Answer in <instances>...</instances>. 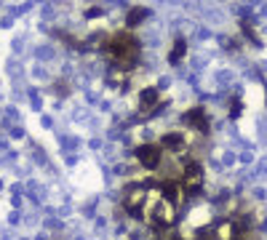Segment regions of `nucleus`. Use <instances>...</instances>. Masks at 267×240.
<instances>
[{"instance_id": "393cba45", "label": "nucleus", "mask_w": 267, "mask_h": 240, "mask_svg": "<svg viewBox=\"0 0 267 240\" xmlns=\"http://www.w3.org/2000/svg\"><path fill=\"white\" fill-rule=\"evenodd\" d=\"M0 240H16V238H14V232H11L8 227H3V230H0Z\"/></svg>"}, {"instance_id": "5701e85b", "label": "nucleus", "mask_w": 267, "mask_h": 240, "mask_svg": "<svg viewBox=\"0 0 267 240\" xmlns=\"http://www.w3.org/2000/svg\"><path fill=\"white\" fill-rule=\"evenodd\" d=\"M41 128H51V131H54V118H51V115H41Z\"/></svg>"}, {"instance_id": "20e7f679", "label": "nucleus", "mask_w": 267, "mask_h": 240, "mask_svg": "<svg viewBox=\"0 0 267 240\" xmlns=\"http://www.w3.org/2000/svg\"><path fill=\"white\" fill-rule=\"evenodd\" d=\"M158 96H161L158 85H144V88L139 91V107H136V112H139V115H144V118H150V112L161 104V101H158Z\"/></svg>"}, {"instance_id": "f257e3e1", "label": "nucleus", "mask_w": 267, "mask_h": 240, "mask_svg": "<svg viewBox=\"0 0 267 240\" xmlns=\"http://www.w3.org/2000/svg\"><path fill=\"white\" fill-rule=\"evenodd\" d=\"M163 158H166V150L158 144H152V141H147V144H139L134 150V160L142 165L144 171H158L163 163Z\"/></svg>"}, {"instance_id": "c85d7f7f", "label": "nucleus", "mask_w": 267, "mask_h": 240, "mask_svg": "<svg viewBox=\"0 0 267 240\" xmlns=\"http://www.w3.org/2000/svg\"><path fill=\"white\" fill-rule=\"evenodd\" d=\"M62 240H64V238H62Z\"/></svg>"}, {"instance_id": "a211bd4d", "label": "nucleus", "mask_w": 267, "mask_h": 240, "mask_svg": "<svg viewBox=\"0 0 267 240\" xmlns=\"http://www.w3.org/2000/svg\"><path fill=\"white\" fill-rule=\"evenodd\" d=\"M112 107H115V104H112L110 99H102V101H99V112H102V115H110Z\"/></svg>"}, {"instance_id": "4468645a", "label": "nucleus", "mask_w": 267, "mask_h": 240, "mask_svg": "<svg viewBox=\"0 0 267 240\" xmlns=\"http://www.w3.org/2000/svg\"><path fill=\"white\" fill-rule=\"evenodd\" d=\"M83 101H86V104H96V107H99L102 99H99V94H96V91L88 88V91H83Z\"/></svg>"}, {"instance_id": "1a4fd4ad", "label": "nucleus", "mask_w": 267, "mask_h": 240, "mask_svg": "<svg viewBox=\"0 0 267 240\" xmlns=\"http://www.w3.org/2000/svg\"><path fill=\"white\" fill-rule=\"evenodd\" d=\"M32 80H41V83H54V75H51V67L48 64H35L30 70Z\"/></svg>"}, {"instance_id": "bb28decb", "label": "nucleus", "mask_w": 267, "mask_h": 240, "mask_svg": "<svg viewBox=\"0 0 267 240\" xmlns=\"http://www.w3.org/2000/svg\"><path fill=\"white\" fill-rule=\"evenodd\" d=\"M3 187H5V184H3V179H0V192H3Z\"/></svg>"}, {"instance_id": "a878e982", "label": "nucleus", "mask_w": 267, "mask_h": 240, "mask_svg": "<svg viewBox=\"0 0 267 240\" xmlns=\"http://www.w3.org/2000/svg\"><path fill=\"white\" fill-rule=\"evenodd\" d=\"M72 238H75V240H88V238H86V232H78V235H72Z\"/></svg>"}, {"instance_id": "aec40b11", "label": "nucleus", "mask_w": 267, "mask_h": 240, "mask_svg": "<svg viewBox=\"0 0 267 240\" xmlns=\"http://www.w3.org/2000/svg\"><path fill=\"white\" fill-rule=\"evenodd\" d=\"M8 224L11 227H19L21 224V211H11V214H8Z\"/></svg>"}, {"instance_id": "cd10ccee", "label": "nucleus", "mask_w": 267, "mask_h": 240, "mask_svg": "<svg viewBox=\"0 0 267 240\" xmlns=\"http://www.w3.org/2000/svg\"><path fill=\"white\" fill-rule=\"evenodd\" d=\"M19 240H32V238H19Z\"/></svg>"}, {"instance_id": "f3484780", "label": "nucleus", "mask_w": 267, "mask_h": 240, "mask_svg": "<svg viewBox=\"0 0 267 240\" xmlns=\"http://www.w3.org/2000/svg\"><path fill=\"white\" fill-rule=\"evenodd\" d=\"M168 85H174V78L171 75H163L158 80V91H168Z\"/></svg>"}, {"instance_id": "6e6552de", "label": "nucleus", "mask_w": 267, "mask_h": 240, "mask_svg": "<svg viewBox=\"0 0 267 240\" xmlns=\"http://www.w3.org/2000/svg\"><path fill=\"white\" fill-rule=\"evenodd\" d=\"M27 38L24 32H19V35H14V40H11V56H16V59H24L27 54H32V48H27Z\"/></svg>"}, {"instance_id": "dca6fc26", "label": "nucleus", "mask_w": 267, "mask_h": 240, "mask_svg": "<svg viewBox=\"0 0 267 240\" xmlns=\"http://www.w3.org/2000/svg\"><path fill=\"white\" fill-rule=\"evenodd\" d=\"M78 160H81V155H75V152H62V163L64 165H75Z\"/></svg>"}, {"instance_id": "ddd939ff", "label": "nucleus", "mask_w": 267, "mask_h": 240, "mask_svg": "<svg viewBox=\"0 0 267 240\" xmlns=\"http://www.w3.org/2000/svg\"><path fill=\"white\" fill-rule=\"evenodd\" d=\"M14 171H16V176H19V179H27V181H30V176H32V171H35V165H32L30 160H24V163H16Z\"/></svg>"}, {"instance_id": "423d86ee", "label": "nucleus", "mask_w": 267, "mask_h": 240, "mask_svg": "<svg viewBox=\"0 0 267 240\" xmlns=\"http://www.w3.org/2000/svg\"><path fill=\"white\" fill-rule=\"evenodd\" d=\"M30 160L32 165H35V168H51V160H48V152L43 150L41 144H38V141H30Z\"/></svg>"}, {"instance_id": "39448f33", "label": "nucleus", "mask_w": 267, "mask_h": 240, "mask_svg": "<svg viewBox=\"0 0 267 240\" xmlns=\"http://www.w3.org/2000/svg\"><path fill=\"white\" fill-rule=\"evenodd\" d=\"M5 75L11 78V83H21V80H24V59L8 56V59H5Z\"/></svg>"}, {"instance_id": "b1692460", "label": "nucleus", "mask_w": 267, "mask_h": 240, "mask_svg": "<svg viewBox=\"0 0 267 240\" xmlns=\"http://www.w3.org/2000/svg\"><path fill=\"white\" fill-rule=\"evenodd\" d=\"M11 195H24V184H21V181L11 184Z\"/></svg>"}, {"instance_id": "9b49d317", "label": "nucleus", "mask_w": 267, "mask_h": 240, "mask_svg": "<svg viewBox=\"0 0 267 240\" xmlns=\"http://www.w3.org/2000/svg\"><path fill=\"white\" fill-rule=\"evenodd\" d=\"M21 224H24V227H32V230H35V227L41 224V208L21 211Z\"/></svg>"}, {"instance_id": "2eb2a0df", "label": "nucleus", "mask_w": 267, "mask_h": 240, "mask_svg": "<svg viewBox=\"0 0 267 240\" xmlns=\"http://www.w3.org/2000/svg\"><path fill=\"white\" fill-rule=\"evenodd\" d=\"M8 136H11V139H24V136H27V128H24V123H21V125H14V128L8 131Z\"/></svg>"}, {"instance_id": "4be33fe9", "label": "nucleus", "mask_w": 267, "mask_h": 240, "mask_svg": "<svg viewBox=\"0 0 267 240\" xmlns=\"http://www.w3.org/2000/svg\"><path fill=\"white\" fill-rule=\"evenodd\" d=\"M11 205H14V211H21V205H24V195H11Z\"/></svg>"}, {"instance_id": "f03ea898", "label": "nucleus", "mask_w": 267, "mask_h": 240, "mask_svg": "<svg viewBox=\"0 0 267 240\" xmlns=\"http://www.w3.org/2000/svg\"><path fill=\"white\" fill-rule=\"evenodd\" d=\"M32 56L38 59V64H51V61L62 59V51L56 40H41L38 45H32Z\"/></svg>"}, {"instance_id": "0eeeda50", "label": "nucleus", "mask_w": 267, "mask_h": 240, "mask_svg": "<svg viewBox=\"0 0 267 240\" xmlns=\"http://www.w3.org/2000/svg\"><path fill=\"white\" fill-rule=\"evenodd\" d=\"M139 67L144 72H158L161 70V56H158V51H142L139 54Z\"/></svg>"}, {"instance_id": "6ab92c4d", "label": "nucleus", "mask_w": 267, "mask_h": 240, "mask_svg": "<svg viewBox=\"0 0 267 240\" xmlns=\"http://www.w3.org/2000/svg\"><path fill=\"white\" fill-rule=\"evenodd\" d=\"M104 144H107L104 139H91V141H88V150H94V152H102V150H104Z\"/></svg>"}, {"instance_id": "7ed1b4c3", "label": "nucleus", "mask_w": 267, "mask_h": 240, "mask_svg": "<svg viewBox=\"0 0 267 240\" xmlns=\"http://www.w3.org/2000/svg\"><path fill=\"white\" fill-rule=\"evenodd\" d=\"M152 16H155V14H152L150 5H131L128 14H126V27H128V30H142L144 24H150Z\"/></svg>"}, {"instance_id": "9d476101", "label": "nucleus", "mask_w": 267, "mask_h": 240, "mask_svg": "<svg viewBox=\"0 0 267 240\" xmlns=\"http://www.w3.org/2000/svg\"><path fill=\"white\" fill-rule=\"evenodd\" d=\"M121 152H118V144H112V141H107L104 150H102V158L99 160H107V163H121Z\"/></svg>"}, {"instance_id": "f8f14e48", "label": "nucleus", "mask_w": 267, "mask_h": 240, "mask_svg": "<svg viewBox=\"0 0 267 240\" xmlns=\"http://www.w3.org/2000/svg\"><path fill=\"white\" fill-rule=\"evenodd\" d=\"M3 115H5V120H11L14 125H21V112H19V107H16V104H5L3 107Z\"/></svg>"}, {"instance_id": "412c9836", "label": "nucleus", "mask_w": 267, "mask_h": 240, "mask_svg": "<svg viewBox=\"0 0 267 240\" xmlns=\"http://www.w3.org/2000/svg\"><path fill=\"white\" fill-rule=\"evenodd\" d=\"M11 27H14V16H0V30H11Z\"/></svg>"}]
</instances>
